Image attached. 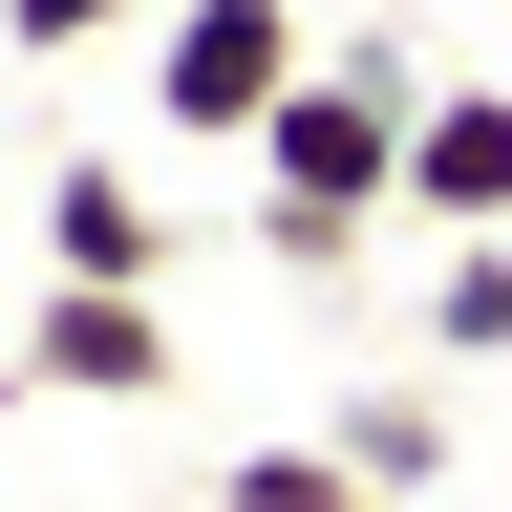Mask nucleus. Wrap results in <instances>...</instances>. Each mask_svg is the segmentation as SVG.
Listing matches in <instances>:
<instances>
[{
  "mask_svg": "<svg viewBox=\"0 0 512 512\" xmlns=\"http://www.w3.org/2000/svg\"><path fill=\"white\" fill-rule=\"evenodd\" d=\"M406 128H427V43L406 22H342L320 86L256 128V256H278V278H342V256L406 214Z\"/></svg>",
  "mask_w": 512,
  "mask_h": 512,
  "instance_id": "nucleus-1",
  "label": "nucleus"
},
{
  "mask_svg": "<svg viewBox=\"0 0 512 512\" xmlns=\"http://www.w3.org/2000/svg\"><path fill=\"white\" fill-rule=\"evenodd\" d=\"M299 86H320V22H299V0H171V22H150V128H171V150H256Z\"/></svg>",
  "mask_w": 512,
  "mask_h": 512,
  "instance_id": "nucleus-2",
  "label": "nucleus"
},
{
  "mask_svg": "<svg viewBox=\"0 0 512 512\" xmlns=\"http://www.w3.org/2000/svg\"><path fill=\"white\" fill-rule=\"evenodd\" d=\"M22 384H43V406H150V384H171V299H128V278H43Z\"/></svg>",
  "mask_w": 512,
  "mask_h": 512,
  "instance_id": "nucleus-3",
  "label": "nucleus"
},
{
  "mask_svg": "<svg viewBox=\"0 0 512 512\" xmlns=\"http://www.w3.org/2000/svg\"><path fill=\"white\" fill-rule=\"evenodd\" d=\"M43 278H128V299H171V214L128 192V150H64V171H43Z\"/></svg>",
  "mask_w": 512,
  "mask_h": 512,
  "instance_id": "nucleus-4",
  "label": "nucleus"
},
{
  "mask_svg": "<svg viewBox=\"0 0 512 512\" xmlns=\"http://www.w3.org/2000/svg\"><path fill=\"white\" fill-rule=\"evenodd\" d=\"M406 214H427V235H512V86H427V128H406Z\"/></svg>",
  "mask_w": 512,
  "mask_h": 512,
  "instance_id": "nucleus-5",
  "label": "nucleus"
},
{
  "mask_svg": "<svg viewBox=\"0 0 512 512\" xmlns=\"http://www.w3.org/2000/svg\"><path fill=\"white\" fill-rule=\"evenodd\" d=\"M320 448H342V470H363L384 512H406V491H448V384H363V406L320 427Z\"/></svg>",
  "mask_w": 512,
  "mask_h": 512,
  "instance_id": "nucleus-6",
  "label": "nucleus"
},
{
  "mask_svg": "<svg viewBox=\"0 0 512 512\" xmlns=\"http://www.w3.org/2000/svg\"><path fill=\"white\" fill-rule=\"evenodd\" d=\"M427 363H512V235H448V278H427Z\"/></svg>",
  "mask_w": 512,
  "mask_h": 512,
  "instance_id": "nucleus-7",
  "label": "nucleus"
},
{
  "mask_svg": "<svg viewBox=\"0 0 512 512\" xmlns=\"http://www.w3.org/2000/svg\"><path fill=\"white\" fill-rule=\"evenodd\" d=\"M214 512H384V491L342 470V448H235V470H214Z\"/></svg>",
  "mask_w": 512,
  "mask_h": 512,
  "instance_id": "nucleus-8",
  "label": "nucleus"
},
{
  "mask_svg": "<svg viewBox=\"0 0 512 512\" xmlns=\"http://www.w3.org/2000/svg\"><path fill=\"white\" fill-rule=\"evenodd\" d=\"M128 22H171V0H0V43H22V64H86V43H128Z\"/></svg>",
  "mask_w": 512,
  "mask_h": 512,
  "instance_id": "nucleus-9",
  "label": "nucleus"
}]
</instances>
